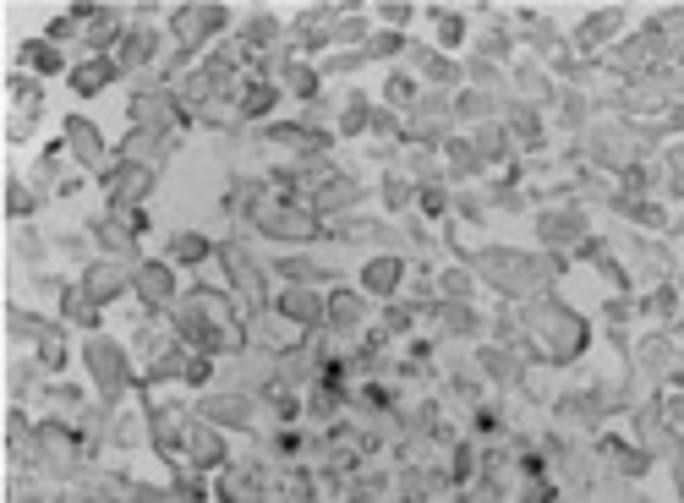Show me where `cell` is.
Instances as JSON below:
<instances>
[{"mask_svg": "<svg viewBox=\"0 0 684 503\" xmlns=\"http://www.w3.org/2000/svg\"><path fill=\"white\" fill-rule=\"evenodd\" d=\"M520 318H526V329H531V339H537V350L548 361H575L586 350V323L575 318L570 307H564L559 296H548V290H542L537 301H531L526 312H520Z\"/></svg>", "mask_w": 684, "mask_h": 503, "instance_id": "6da1fadb", "label": "cell"}, {"mask_svg": "<svg viewBox=\"0 0 684 503\" xmlns=\"http://www.w3.org/2000/svg\"><path fill=\"white\" fill-rule=\"evenodd\" d=\"M83 361H88V372H94V383H99V394L104 400H121V394H132V361H126V350L115 345L110 334H94L83 345Z\"/></svg>", "mask_w": 684, "mask_h": 503, "instance_id": "7a4b0ae2", "label": "cell"}, {"mask_svg": "<svg viewBox=\"0 0 684 503\" xmlns=\"http://www.w3.org/2000/svg\"><path fill=\"white\" fill-rule=\"evenodd\" d=\"M471 268H477L493 290H504V296H520L526 285H542V268L531 263V257L504 252V247H482L477 257H471Z\"/></svg>", "mask_w": 684, "mask_h": 503, "instance_id": "3957f363", "label": "cell"}, {"mask_svg": "<svg viewBox=\"0 0 684 503\" xmlns=\"http://www.w3.org/2000/svg\"><path fill=\"white\" fill-rule=\"evenodd\" d=\"M252 225H258L263 236H274V241H318L323 236V219L312 214V208H296V197L263 203L258 214H252Z\"/></svg>", "mask_w": 684, "mask_h": 503, "instance_id": "277c9868", "label": "cell"}, {"mask_svg": "<svg viewBox=\"0 0 684 503\" xmlns=\"http://www.w3.org/2000/svg\"><path fill=\"white\" fill-rule=\"evenodd\" d=\"M170 17H176V22H170V33H176V44L187 55H197L208 39H219V33L230 28V6H176Z\"/></svg>", "mask_w": 684, "mask_h": 503, "instance_id": "5b68a950", "label": "cell"}, {"mask_svg": "<svg viewBox=\"0 0 684 503\" xmlns=\"http://www.w3.org/2000/svg\"><path fill=\"white\" fill-rule=\"evenodd\" d=\"M154 165H132V159H121L110 175H104V186H110V214L115 208H137V203H148L154 197Z\"/></svg>", "mask_w": 684, "mask_h": 503, "instance_id": "8992f818", "label": "cell"}, {"mask_svg": "<svg viewBox=\"0 0 684 503\" xmlns=\"http://www.w3.org/2000/svg\"><path fill=\"white\" fill-rule=\"evenodd\" d=\"M132 296L143 301L148 312H176L181 301H176V263H143L132 274Z\"/></svg>", "mask_w": 684, "mask_h": 503, "instance_id": "52a82bcc", "label": "cell"}, {"mask_svg": "<svg viewBox=\"0 0 684 503\" xmlns=\"http://www.w3.org/2000/svg\"><path fill=\"white\" fill-rule=\"evenodd\" d=\"M181 93H170V88H154V93H137L132 99V126H143V132H159V137H170V126L181 121Z\"/></svg>", "mask_w": 684, "mask_h": 503, "instance_id": "ba28073f", "label": "cell"}, {"mask_svg": "<svg viewBox=\"0 0 684 503\" xmlns=\"http://www.w3.org/2000/svg\"><path fill=\"white\" fill-rule=\"evenodd\" d=\"M181 449H187V460L197 465V471H225L230 465V449H225V432L214 427V421H187V443H181Z\"/></svg>", "mask_w": 684, "mask_h": 503, "instance_id": "9c48e42d", "label": "cell"}, {"mask_svg": "<svg viewBox=\"0 0 684 503\" xmlns=\"http://www.w3.org/2000/svg\"><path fill=\"white\" fill-rule=\"evenodd\" d=\"M83 290L94 296V307H110V301H121L126 290H132V268L115 263V257H94V263L83 268Z\"/></svg>", "mask_w": 684, "mask_h": 503, "instance_id": "30bf717a", "label": "cell"}, {"mask_svg": "<svg viewBox=\"0 0 684 503\" xmlns=\"http://www.w3.org/2000/svg\"><path fill=\"white\" fill-rule=\"evenodd\" d=\"M219 263H225V274H230V290H236L241 301H252V307H263V268L252 263V257L236 247V241H225V247H219Z\"/></svg>", "mask_w": 684, "mask_h": 503, "instance_id": "8fae6325", "label": "cell"}, {"mask_svg": "<svg viewBox=\"0 0 684 503\" xmlns=\"http://www.w3.org/2000/svg\"><path fill=\"white\" fill-rule=\"evenodd\" d=\"M66 154L77 159V165L83 170H104V154H110V148H104V137H99V126L94 121H83V115H72V121H66Z\"/></svg>", "mask_w": 684, "mask_h": 503, "instance_id": "7c38bea8", "label": "cell"}, {"mask_svg": "<svg viewBox=\"0 0 684 503\" xmlns=\"http://www.w3.org/2000/svg\"><path fill=\"white\" fill-rule=\"evenodd\" d=\"M252 416H258V400H247V394H208L203 400V421H214V427H252Z\"/></svg>", "mask_w": 684, "mask_h": 503, "instance_id": "4fadbf2b", "label": "cell"}, {"mask_svg": "<svg viewBox=\"0 0 684 503\" xmlns=\"http://www.w3.org/2000/svg\"><path fill=\"white\" fill-rule=\"evenodd\" d=\"M356 203H362V186H356L351 175H334V181L323 186L318 197H312V214H318L323 225H329V214H351Z\"/></svg>", "mask_w": 684, "mask_h": 503, "instance_id": "5bb4252c", "label": "cell"}, {"mask_svg": "<svg viewBox=\"0 0 684 503\" xmlns=\"http://www.w3.org/2000/svg\"><path fill=\"white\" fill-rule=\"evenodd\" d=\"M17 66H22V72H33V83H39V77L66 72V55H61V44H50V39H28L17 50Z\"/></svg>", "mask_w": 684, "mask_h": 503, "instance_id": "9a60e30c", "label": "cell"}, {"mask_svg": "<svg viewBox=\"0 0 684 503\" xmlns=\"http://www.w3.org/2000/svg\"><path fill=\"white\" fill-rule=\"evenodd\" d=\"M400 274H405V263L394 252L389 257H373V263L362 268V290H367V296H378V301H389L394 290H400Z\"/></svg>", "mask_w": 684, "mask_h": 503, "instance_id": "2e32d148", "label": "cell"}, {"mask_svg": "<svg viewBox=\"0 0 684 503\" xmlns=\"http://www.w3.org/2000/svg\"><path fill=\"white\" fill-rule=\"evenodd\" d=\"M154 50H159V33H148V28H126V39L115 44V66H121V72H137V66L154 61Z\"/></svg>", "mask_w": 684, "mask_h": 503, "instance_id": "e0dca14e", "label": "cell"}, {"mask_svg": "<svg viewBox=\"0 0 684 503\" xmlns=\"http://www.w3.org/2000/svg\"><path fill=\"white\" fill-rule=\"evenodd\" d=\"M115 77H121V66H115V55H94V61L72 66V88L83 93V99H94L99 88H110Z\"/></svg>", "mask_w": 684, "mask_h": 503, "instance_id": "ac0fdd59", "label": "cell"}, {"mask_svg": "<svg viewBox=\"0 0 684 503\" xmlns=\"http://www.w3.org/2000/svg\"><path fill=\"white\" fill-rule=\"evenodd\" d=\"M542 241L548 247H570V241H586V214L581 208H564V214H542Z\"/></svg>", "mask_w": 684, "mask_h": 503, "instance_id": "d6986e66", "label": "cell"}, {"mask_svg": "<svg viewBox=\"0 0 684 503\" xmlns=\"http://www.w3.org/2000/svg\"><path fill=\"white\" fill-rule=\"evenodd\" d=\"M619 22H624V11H619V6H608V11H586V22L575 28V44H581V50H597V44H608L613 33H619Z\"/></svg>", "mask_w": 684, "mask_h": 503, "instance_id": "ffe728a7", "label": "cell"}, {"mask_svg": "<svg viewBox=\"0 0 684 503\" xmlns=\"http://www.w3.org/2000/svg\"><path fill=\"white\" fill-rule=\"evenodd\" d=\"M280 39V17L274 11H252L247 22H241V55H252V50H269V44Z\"/></svg>", "mask_w": 684, "mask_h": 503, "instance_id": "44dd1931", "label": "cell"}, {"mask_svg": "<svg viewBox=\"0 0 684 503\" xmlns=\"http://www.w3.org/2000/svg\"><path fill=\"white\" fill-rule=\"evenodd\" d=\"M362 318H367V296H356V290H329V323L334 329H362Z\"/></svg>", "mask_w": 684, "mask_h": 503, "instance_id": "7402d4cb", "label": "cell"}, {"mask_svg": "<svg viewBox=\"0 0 684 503\" xmlns=\"http://www.w3.org/2000/svg\"><path fill=\"white\" fill-rule=\"evenodd\" d=\"M61 318L77 323V329H99V307L83 285H61Z\"/></svg>", "mask_w": 684, "mask_h": 503, "instance_id": "603a6c76", "label": "cell"}, {"mask_svg": "<svg viewBox=\"0 0 684 503\" xmlns=\"http://www.w3.org/2000/svg\"><path fill=\"white\" fill-rule=\"evenodd\" d=\"M416 61V72L422 77H433V83H460V66L449 61L444 50H427V44H411V50H405Z\"/></svg>", "mask_w": 684, "mask_h": 503, "instance_id": "cb8c5ba5", "label": "cell"}, {"mask_svg": "<svg viewBox=\"0 0 684 503\" xmlns=\"http://www.w3.org/2000/svg\"><path fill=\"white\" fill-rule=\"evenodd\" d=\"M33 361H39L44 372H61L66 367V329H55V323H50V329L33 339Z\"/></svg>", "mask_w": 684, "mask_h": 503, "instance_id": "d4e9b609", "label": "cell"}, {"mask_svg": "<svg viewBox=\"0 0 684 503\" xmlns=\"http://www.w3.org/2000/svg\"><path fill=\"white\" fill-rule=\"evenodd\" d=\"M274 99H280L274 83H247V93H241V115H247V121H263V115L274 110Z\"/></svg>", "mask_w": 684, "mask_h": 503, "instance_id": "484cf974", "label": "cell"}, {"mask_svg": "<svg viewBox=\"0 0 684 503\" xmlns=\"http://www.w3.org/2000/svg\"><path fill=\"white\" fill-rule=\"evenodd\" d=\"M208 241L203 236H192V230H181V236H170V257L165 263H208Z\"/></svg>", "mask_w": 684, "mask_h": 503, "instance_id": "4316f807", "label": "cell"}, {"mask_svg": "<svg viewBox=\"0 0 684 503\" xmlns=\"http://www.w3.org/2000/svg\"><path fill=\"white\" fill-rule=\"evenodd\" d=\"M6 323H11V329H6V334H11V339H17V345H22V339H39L44 329H50V323H44V318H39V312H22V307H17V301H11V307H6Z\"/></svg>", "mask_w": 684, "mask_h": 503, "instance_id": "83f0119b", "label": "cell"}, {"mask_svg": "<svg viewBox=\"0 0 684 503\" xmlns=\"http://www.w3.org/2000/svg\"><path fill=\"white\" fill-rule=\"evenodd\" d=\"M477 361H482V367H488V378H498V383H515V378H520V361L509 356V350H498V345L477 350Z\"/></svg>", "mask_w": 684, "mask_h": 503, "instance_id": "f1b7e54d", "label": "cell"}, {"mask_svg": "<svg viewBox=\"0 0 684 503\" xmlns=\"http://www.w3.org/2000/svg\"><path fill=\"white\" fill-rule=\"evenodd\" d=\"M280 83L296 93V99H312L318 93V72H312L307 61H285V72H280Z\"/></svg>", "mask_w": 684, "mask_h": 503, "instance_id": "f546056e", "label": "cell"}, {"mask_svg": "<svg viewBox=\"0 0 684 503\" xmlns=\"http://www.w3.org/2000/svg\"><path fill=\"white\" fill-rule=\"evenodd\" d=\"M28 208H39V186H28V181H17V175H11V181H6V214L22 219Z\"/></svg>", "mask_w": 684, "mask_h": 503, "instance_id": "4dcf8cb0", "label": "cell"}, {"mask_svg": "<svg viewBox=\"0 0 684 503\" xmlns=\"http://www.w3.org/2000/svg\"><path fill=\"white\" fill-rule=\"evenodd\" d=\"M471 274H477V268H449V274L438 279V285H444V296L460 301V307H471V290H477V285H471Z\"/></svg>", "mask_w": 684, "mask_h": 503, "instance_id": "1f68e13d", "label": "cell"}, {"mask_svg": "<svg viewBox=\"0 0 684 503\" xmlns=\"http://www.w3.org/2000/svg\"><path fill=\"white\" fill-rule=\"evenodd\" d=\"M378 197H384V208H389V214H400V208L416 197L411 175H389V181H384V192H378Z\"/></svg>", "mask_w": 684, "mask_h": 503, "instance_id": "d6a6232c", "label": "cell"}, {"mask_svg": "<svg viewBox=\"0 0 684 503\" xmlns=\"http://www.w3.org/2000/svg\"><path fill=\"white\" fill-rule=\"evenodd\" d=\"M400 50H411V44H405V33H394V28H378L373 39H367V55H400Z\"/></svg>", "mask_w": 684, "mask_h": 503, "instance_id": "836d02e7", "label": "cell"}, {"mask_svg": "<svg viewBox=\"0 0 684 503\" xmlns=\"http://www.w3.org/2000/svg\"><path fill=\"white\" fill-rule=\"evenodd\" d=\"M674 361V339H663V334H652L641 345V367H668Z\"/></svg>", "mask_w": 684, "mask_h": 503, "instance_id": "e575fe53", "label": "cell"}, {"mask_svg": "<svg viewBox=\"0 0 684 503\" xmlns=\"http://www.w3.org/2000/svg\"><path fill=\"white\" fill-rule=\"evenodd\" d=\"M280 274H285V279H296V285H312V279H323V268L312 263V257H285Z\"/></svg>", "mask_w": 684, "mask_h": 503, "instance_id": "d590c367", "label": "cell"}, {"mask_svg": "<svg viewBox=\"0 0 684 503\" xmlns=\"http://www.w3.org/2000/svg\"><path fill=\"white\" fill-rule=\"evenodd\" d=\"M416 203H422V214H449V192L444 186H416Z\"/></svg>", "mask_w": 684, "mask_h": 503, "instance_id": "8d00e7d4", "label": "cell"}, {"mask_svg": "<svg viewBox=\"0 0 684 503\" xmlns=\"http://www.w3.org/2000/svg\"><path fill=\"white\" fill-rule=\"evenodd\" d=\"M515 88H520V93H553V88H548V77H542L531 61H520V66H515Z\"/></svg>", "mask_w": 684, "mask_h": 503, "instance_id": "74e56055", "label": "cell"}, {"mask_svg": "<svg viewBox=\"0 0 684 503\" xmlns=\"http://www.w3.org/2000/svg\"><path fill=\"white\" fill-rule=\"evenodd\" d=\"M466 17H460V11H444V17H438V44H460L466 39Z\"/></svg>", "mask_w": 684, "mask_h": 503, "instance_id": "f35d334b", "label": "cell"}, {"mask_svg": "<svg viewBox=\"0 0 684 503\" xmlns=\"http://www.w3.org/2000/svg\"><path fill=\"white\" fill-rule=\"evenodd\" d=\"M11 247H17V257H28V263H44V241L33 236V230H17V236H11Z\"/></svg>", "mask_w": 684, "mask_h": 503, "instance_id": "ab89813d", "label": "cell"}, {"mask_svg": "<svg viewBox=\"0 0 684 503\" xmlns=\"http://www.w3.org/2000/svg\"><path fill=\"white\" fill-rule=\"evenodd\" d=\"M674 307H679V290H652V301H641V312H652V318H668Z\"/></svg>", "mask_w": 684, "mask_h": 503, "instance_id": "60d3db41", "label": "cell"}, {"mask_svg": "<svg viewBox=\"0 0 684 503\" xmlns=\"http://www.w3.org/2000/svg\"><path fill=\"white\" fill-rule=\"evenodd\" d=\"M378 17H384V22H389V28H394V33H400V28H405V22H411V6H384V11H378Z\"/></svg>", "mask_w": 684, "mask_h": 503, "instance_id": "b9f144b4", "label": "cell"}, {"mask_svg": "<svg viewBox=\"0 0 684 503\" xmlns=\"http://www.w3.org/2000/svg\"><path fill=\"white\" fill-rule=\"evenodd\" d=\"M679 487H684V443H679Z\"/></svg>", "mask_w": 684, "mask_h": 503, "instance_id": "7bdbcfd3", "label": "cell"}, {"mask_svg": "<svg viewBox=\"0 0 684 503\" xmlns=\"http://www.w3.org/2000/svg\"><path fill=\"white\" fill-rule=\"evenodd\" d=\"M674 170H684V143H679V154H674Z\"/></svg>", "mask_w": 684, "mask_h": 503, "instance_id": "ee69618b", "label": "cell"}]
</instances>
